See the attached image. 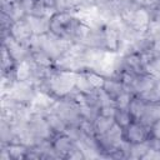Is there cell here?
<instances>
[{"instance_id": "obj_22", "label": "cell", "mask_w": 160, "mask_h": 160, "mask_svg": "<svg viewBox=\"0 0 160 160\" xmlns=\"http://www.w3.org/2000/svg\"><path fill=\"white\" fill-rule=\"evenodd\" d=\"M65 159H68V160H82V159H85V154H84L82 149L75 142L74 148L68 152Z\"/></svg>"}, {"instance_id": "obj_1", "label": "cell", "mask_w": 160, "mask_h": 160, "mask_svg": "<svg viewBox=\"0 0 160 160\" xmlns=\"http://www.w3.org/2000/svg\"><path fill=\"white\" fill-rule=\"evenodd\" d=\"M79 20L74 16L72 11L64 10V11H56L50 18V31L55 36L59 38H69L72 40L74 29Z\"/></svg>"}, {"instance_id": "obj_4", "label": "cell", "mask_w": 160, "mask_h": 160, "mask_svg": "<svg viewBox=\"0 0 160 160\" xmlns=\"http://www.w3.org/2000/svg\"><path fill=\"white\" fill-rule=\"evenodd\" d=\"M124 139L129 144H138L149 139V128L139 120H134L129 126L124 129Z\"/></svg>"}, {"instance_id": "obj_13", "label": "cell", "mask_w": 160, "mask_h": 160, "mask_svg": "<svg viewBox=\"0 0 160 160\" xmlns=\"http://www.w3.org/2000/svg\"><path fill=\"white\" fill-rule=\"evenodd\" d=\"M114 122H115L114 118H108V116H104V115H101V114H98L96 118L92 120L95 135L99 136V135L106 134V132L110 130V128L112 126Z\"/></svg>"}, {"instance_id": "obj_24", "label": "cell", "mask_w": 160, "mask_h": 160, "mask_svg": "<svg viewBox=\"0 0 160 160\" xmlns=\"http://www.w3.org/2000/svg\"><path fill=\"white\" fill-rule=\"evenodd\" d=\"M140 8H145V9H149L150 11L160 2V0H132Z\"/></svg>"}, {"instance_id": "obj_9", "label": "cell", "mask_w": 160, "mask_h": 160, "mask_svg": "<svg viewBox=\"0 0 160 160\" xmlns=\"http://www.w3.org/2000/svg\"><path fill=\"white\" fill-rule=\"evenodd\" d=\"M1 148L6 149V151L9 152L11 160L26 159L28 154H29V150H30L29 146H26L25 144H22L20 141H16V140L11 141V142H8V144H1Z\"/></svg>"}, {"instance_id": "obj_20", "label": "cell", "mask_w": 160, "mask_h": 160, "mask_svg": "<svg viewBox=\"0 0 160 160\" xmlns=\"http://www.w3.org/2000/svg\"><path fill=\"white\" fill-rule=\"evenodd\" d=\"M90 85L96 90V89H101L104 86V82H105V76L101 75L100 72L95 71V70H86L84 71Z\"/></svg>"}, {"instance_id": "obj_25", "label": "cell", "mask_w": 160, "mask_h": 160, "mask_svg": "<svg viewBox=\"0 0 160 160\" xmlns=\"http://www.w3.org/2000/svg\"><path fill=\"white\" fill-rule=\"evenodd\" d=\"M116 112V108L115 105H108V106H101L99 108V114L108 116V118H114Z\"/></svg>"}, {"instance_id": "obj_23", "label": "cell", "mask_w": 160, "mask_h": 160, "mask_svg": "<svg viewBox=\"0 0 160 160\" xmlns=\"http://www.w3.org/2000/svg\"><path fill=\"white\" fill-rule=\"evenodd\" d=\"M149 138L160 139V119H156L149 128Z\"/></svg>"}, {"instance_id": "obj_19", "label": "cell", "mask_w": 160, "mask_h": 160, "mask_svg": "<svg viewBox=\"0 0 160 160\" xmlns=\"http://www.w3.org/2000/svg\"><path fill=\"white\" fill-rule=\"evenodd\" d=\"M75 89L78 90V91H80V92H84V94H91L95 89L90 85V82H89V80H88V78H86V75H85V72L84 71H81V72H78V75H76V80H75Z\"/></svg>"}, {"instance_id": "obj_18", "label": "cell", "mask_w": 160, "mask_h": 160, "mask_svg": "<svg viewBox=\"0 0 160 160\" xmlns=\"http://www.w3.org/2000/svg\"><path fill=\"white\" fill-rule=\"evenodd\" d=\"M114 120H115V122H116L119 126H121L122 129H125V128L129 126L135 119L132 118V115L130 114V111H129L128 109H116Z\"/></svg>"}, {"instance_id": "obj_17", "label": "cell", "mask_w": 160, "mask_h": 160, "mask_svg": "<svg viewBox=\"0 0 160 160\" xmlns=\"http://www.w3.org/2000/svg\"><path fill=\"white\" fill-rule=\"evenodd\" d=\"M150 144L149 140L138 142V144H130V150H129V158L130 159H142L145 154L149 151Z\"/></svg>"}, {"instance_id": "obj_5", "label": "cell", "mask_w": 160, "mask_h": 160, "mask_svg": "<svg viewBox=\"0 0 160 160\" xmlns=\"http://www.w3.org/2000/svg\"><path fill=\"white\" fill-rule=\"evenodd\" d=\"M9 34L15 40H18L20 42H24L26 45H28L29 40L31 39V36L34 35L29 22L26 21V19H22V20H19V21H14L11 24V26H10Z\"/></svg>"}, {"instance_id": "obj_11", "label": "cell", "mask_w": 160, "mask_h": 160, "mask_svg": "<svg viewBox=\"0 0 160 160\" xmlns=\"http://www.w3.org/2000/svg\"><path fill=\"white\" fill-rule=\"evenodd\" d=\"M14 76L16 81H26L32 78V62L30 56L16 64L14 70Z\"/></svg>"}, {"instance_id": "obj_14", "label": "cell", "mask_w": 160, "mask_h": 160, "mask_svg": "<svg viewBox=\"0 0 160 160\" xmlns=\"http://www.w3.org/2000/svg\"><path fill=\"white\" fill-rule=\"evenodd\" d=\"M146 108H148V102L144 99H141L139 95H134L128 110L130 111V114L135 120H139L146 111Z\"/></svg>"}, {"instance_id": "obj_6", "label": "cell", "mask_w": 160, "mask_h": 160, "mask_svg": "<svg viewBox=\"0 0 160 160\" xmlns=\"http://www.w3.org/2000/svg\"><path fill=\"white\" fill-rule=\"evenodd\" d=\"M121 56H122V68L124 69H126V70H129L136 75L145 72V65H144V61L141 59L140 52L130 51V52L121 55Z\"/></svg>"}, {"instance_id": "obj_2", "label": "cell", "mask_w": 160, "mask_h": 160, "mask_svg": "<svg viewBox=\"0 0 160 160\" xmlns=\"http://www.w3.org/2000/svg\"><path fill=\"white\" fill-rule=\"evenodd\" d=\"M29 126H30L32 134L38 139L51 140L55 135L44 114H31V118L29 120Z\"/></svg>"}, {"instance_id": "obj_16", "label": "cell", "mask_w": 160, "mask_h": 160, "mask_svg": "<svg viewBox=\"0 0 160 160\" xmlns=\"http://www.w3.org/2000/svg\"><path fill=\"white\" fill-rule=\"evenodd\" d=\"M16 64H18L16 60L10 55L8 49L2 45V50H1V74H8V75L14 74Z\"/></svg>"}, {"instance_id": "obj_12", "label": "cell", "mask_w": 160, "mask_h": 160, "mask_svg": "<svg viewBox=\"0 0 160 160\" xmlns=\"http://www.w3.org/2000/svg\"><path fill=\"white\" fill-rule=\"evenodd\" d=\"M45 116H46V120H48V122H49V125H50V128H51V130L55 135L65 132V130L68 128V124L65 122V120L56 111L49 110Z\"/></svg>"}, {"instance_id": "obj_21", "label": "cell", "mask_w": 160, "mask_h": 160, "mask_svg": "<svg viewBox=\"0 0 160 160\" xmlns=\"http://www.w3.org/2000/svg\"><path fill=\"white\" fill-rule=\"evenodd\" d=\"M132 98H134V94L131 91H128V90L122 91L114 99L115 108L116 109H129V105H130Z\"/></svg>"}, {"instance_id": "obj_3", "label": "cell", "mask_w": 160, "mask_h": 160, "mask_svg": "<svg viewBox=\"0 0 160 160\" xmlns=\"http://www.w3.org/2000/svg\"><path fill=\"white\" fill-rule=\"evenodd\" d=\"M2 45L8 49L10 55L16 60V62L25 60L30 56V49L26 44L20 42L15 40L10 34H6L2 36Z\"/></svg>"}, {"instance_id": "obj_7", "label": "cell", "mask_w": 160, "mask_h": 160, "mask_svg": "<svg viewBox=\"0 0 160 160\" xmlns=\"http://www.w3.org/2000/svg\"><path fill=\"white\" fill-rule=\"evenodd\" d=\"M120 46V32L111 24L104 26V50L118 52Z\"/></svg>"}, {"instance_id": "obj_15", "label": "cell", "mask_w": 160, "mask_h": 160, "mask_svg": "<svg viewBox=\"0 0 160 160\" xmlns=\"http://www.w3.org/2000/svg\"><path fill=\"white\" fill-rule=\"evenodd\" d=\"M102 89L111 96V98H116L119 94H121L122 91H125V88L122 86V84L120 82V80L115 76H110V78H105V82Z\"/></svg>"}, {"instance_id": "obj_26", "label": "cell", "mask_w": 160, "mask_h": 160, "mask_svg": "<svg viewBox=\"0 0 160 160\" xmlns=\"http://www.w3.org/2000/svg\"><path fill=\"white\" fill-rule=\"evenodd\" d=\"M151 15H152V18H155V19H159L160 20V2L151 10Z\"/></svg>"}, {"instance_id": "obj_8", "label": "cell", "mask_w": 160, "mask_h": 160, "mask_svg": "<svg viewBox=\"0 0 160 160\" xmlns=\"http://www.w3.org/2000/svg\"><path fill=\"white\" fill-rule=\"evenodd\" d=\"M51 144H52L54 150L59 155V158L60 159H65V156L68 155V152L74 148L75 141L69 135H66L65 132H62V134L54 135V138L51 139Z\"/></svg>"}, {"instance_id": "obj_10", "label": "cell", "mask_w": 160, "mask_h": 160, "mask_svg": "<svg viewBox=\"0 0 160 160\" xmlns=\"http://www.w3.org/2000/svg\"><path fill=\"white\" fill-rule=\"evenodd\" d=\"M25 19L29 22V25L32 30V34L42 35V34H48L50 31V19L49 18H40V16L28 15Z\"/></svg>"}]
</instances>
